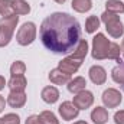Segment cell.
Masks as SVG:
<instances>
[{
    "label": "cell",
    "instance_id": "1",
    "mask_svg": "<svg viewBox=\"0 0 124 124\" xmlns=\"http://www.w3.org/2000/svg\"><path fill=\"white\" fill-rule=\"evenodd\" d=\"M39 35L46 49L54 54H69L81 39V26L74 16L55 12L42 22Z\"/></svg>",
    "mask_w": 124,
    "mask_h": 124
},
{
    "label": "cell",
    "instance_id": "2",
    "mask_svg": "<svg viewBox=\"0 0 124 124\" xmlns=\"http://www.w3.org/2000/svg\"><path fill=\"white\" fill-rule=\"evenodd\" d=\"M17 23H19V16L16 13L1 17V20H0V48L9 45Z\"/></svg>",
    "mask_w": 124,
    "mask_h": 124
},
{
    "label": "cell",
    "instance_id": "3",
    "mask_svg": "<svg viewBox=\"0 0 124 124\" xmlns=\"http://www.w3.org/2000/svg\"><path fill=\"white\" fill-rule=\"evenodd\" d=\"M101 22L105 25V29L108 32L110 36L113 38H120L123 36L124 33V25L120 20V16H117L116 13H111V12H104L101 15Z\"/></svg>",
    "mask_w": 124,
    "mask_h": 124
},
{
    "label": "cell",
    "instance_id": "4",
    "mask_svg": "<svg viewBox=\"0 0 124 124\" xmlns=\"http://www.w3.org/2000/svg\"><path fill=\"white\" fill-rule=\"evenodd\" d=\"M110 45H111V42L105 38L104 33H97L93 39V51H91L93 58L97 59V61L107 59Z\"/></svg>",
    "mask_w": 124,
    "mask_h": 124
},
{
    "label": "cell",
    "instance_id": "5",
    "mask_svg": "<svg viewBox=\"0 0 124 124\" xmlns=\"http://www.w3.org/2000/svg\"><path fill=\"white\" fill-rule=\"evenodd\" d=\"M36 39V26L33 22H26L23 23L16 33V40L22 46H28Z\"/></svg>",
    "mask_w": 124,
    "mask_h": 124
},
{
    "label": "cell",
    "instance_id": "6",
    "mask_svg": "<svg viewBox=\"0 0 124 124\" xmlns=\"http://www.w3.org/2000/svg\"><path fill=\"white\" fill-rule=\"evenodd\" d=\"M101 98H102V102H104V105L107 108H116V107H118L121 104V100H123L121 93L118 90H116V88L105 90L102 93V97Z\"/></svg>",
    "mask_w": 124,
    "mask_h": 124
},
{
    "label": "cell",
    "instance_id": "7",
    "mask_svg": "<svg viewBox=\"0 0 124 124\" xmlns=\"http://www.w3.org/2000/svg\"><path fill=\"white\" fill-rule=\"evenodd\" d=\"M72 102H74V105H75L78 110H87V108H90L94 104V95H93L91 91L84 90V91H81V93L75 94Z\"/></svg>",
    "mask_w": 124,
    "mask_h": 124
},
{
    "label": "cell",
    "instance_id": "8",
    "mask_svg": "<svg viewBox=\"0 0 124 124\" xmlns=\"http://www.w3.org/2000/svg\"><path fill=\"white\" fill-rule=\"evenodd\" d=\"M58 111H59V116L62 117V120H65V121H71V120L77 118L78 114H79V110L71 101L62 102L61 105H59V108H58Z\"/></svg>",
    "mask_w": 124,
    "mask_h": 124
},
{
    "label": "cell",
    "instance_id": "9",
    "mask_svg": "<svg viewBox=\"0 0 124 124\" xmlns=\"http://www.w3.org/2000/svg\"><path fill=\"white\" fill-rule=\"evenodd\" d=\"M81 65H82V61L75 59V58H72V56H68V58H65V59H62V61L59 62L58 68L61 69L62 72H65V74H68V75H72V74H75V72L79 69Z\"/></svg>",
    "mask_w": 124,
    "mask_h": 124
},
{
    "label": "cell",
    "instance_id": "10",
    "mask_svg": "<svg viewBox=\"0 0 124 124\" xmlns=\"http://www.w3.org/2000/svg\"><path fill=\"white\" fill-rule=\"evenodd\" d=\"M90 79L95 85H102L107 81V72L101 65H94L90 68Z\"/></svg>",
    "mask_w": 124,
    "mask_h": 124
},
{
    "label": "cell",
    "instance_id": "11",
    "mask_svg": "<svg viewBox=\"0 0 124 124\" xmlns=\"http://www.w3.org/2000/svg\"><path fill=\"white\" fill-rule=\"evenodd\" d=\"M7 104L12 108H22L26 104L25 91H10V94L7 95Z\"/></svg>",
    "mask_w": 124,
    "mask_h": 124
},
{
    "label": "cell",
    "instance_id": "12",
    "mask_svg": "<svg viewBox=\"0 0 124 124\" xmlns=\"http://www.w3.org/2000/svg\"><path fill=\"white\" fill-rule=\"evenodd\" d=\"M49 81L55 85H65L71 81V75L62 72L59 68H55L49 72Z\"/></svg>",
    "mask_w": 124,
    "mask_h": 124
},
{
    "label": "cell",
    "instance_id": "13",
    "mask_svg": "<svg viewBox=\"0 0 124 124\" xmlns=\"http://www.w3.org/2000/svg\"><path fill=\"white\" fill-rule=\"evenodd\" d=\"M40 97H42V100H43L46 104H55V102L59 100V91H58L56 87L48 85V87H45V88L42 90Z\"/></svg>",
    "mask_w": 124,
    "mask_h": 124
},
{
    "label": "cell",
    "instance_id": "14",
    "mask_svg": "<svg viewBox=\"0 0 124 124\" xmlns=\"http://www.w3.org/2000/svg\"><path fill=\"white\" fill-rule=\"evenodd\" d=\"M68 91L72 94H78L81 93V91H84L85 90V87H87V79L84 78V77H75L74 79H71L69 82H68Z\"/></svg>",
    "mask_w": 124,
    "mask_h": 124
},
{
    "label": "cell",
    "instance_id": "15",
    "mask_svg": "<svg viewBox=\"0 0 124 124\" xmlns=\"http://www.w3.org/2000/svg\"><path fill=\"white\" fill-rule=\"evenodd\" d=\"M91 120L94 124H105L108 121V111L104 107H95L91 113Z\"/></svg>",
    "mask_w": 124,
    "mask_h": 124
},
{
    "label": "cell",
    "instance_id": "16",
    "mask_svg": "<svg viewBox=\"0 0 124 124\" xmlns=\"http://www.w3.org/2000/svg\"><path fill=\"white\" fill-rule=\"evenodd\" d=\"M10 91H25V88L28 87V81L25 78V75H19V77H12L10 81L7 82Z\"/></svg>",
    "mask_w": 124,
    "mask_h": 124
},
{
    "label": "cell",
    "instance_id": "17",
    "mask_svg": "<svg viewBox=\"0 0 124 124\" xmlns=\"http://www.w3.org/2000/svg\"><path fill=\"white\" fill-rule=\"evenodd\" d=\"M87 54H88V42L85 39H79V42L77 43V46L74 49V54L71 56L75 58V59L84 61V58L87 56Z\"/></svg>",
    "mask_w": 124,
    "mask_h": 124
},
{
    "label": "cell",
    "instance_id": "18",
    "mask_svg": "<svg viewBox=\"0 0 124 124\" xmlns=\"http://www.w3.org/2000/svg\"><path fill=\"white\" fill-rule=\"evenodd\" d=\"M72 9L78 13H85L93 9V0H72Z\"/></svg>",
    "mask_w": 124,
    "mask_h": 124
},
{
    "label": "cell",
    "instance_id": "19",
    "mask_svg": "<svg viewBox=\"0 0 124 124\" xmlns=\"http://www.w3.org/2000/svg\"><path fill=\"white\" fill-rule=\"evenodd\" d=\"M12 6L16 15H28L31 12V6L25 0H12Z\"/></svg>",
    "mask_w": 124,
    "mask_h": 124
},
{
    "label": "cell",
    "instance_id": "20",
    "mask_svg": "<svg viewBox=\"0 0 124 124\" xmlns=\"http://www.w3.org/2000/svg\"><path fill=\"white\" fill-rule=\"evenodd\" d=\"M111 77H113V81L123 85L124 87V62L123 63H118L117 66L113 68L111 71Z\"/></svg>",
    "mask_w": 124,
    "mask_h": 124
},
{
    "label": "cell",
    "instance_id": "21",
    "mask_svg": "<svg viewBox=\"0 0 124 124\" xmlns=\"http://www.w3.org/2000/svg\"><path fill=\"white\" fill-rule=\"evenodd\" d=\"M105 9L107 12H111V13H124V3L121 0H108L105 3Z\"/></svg>",
    "mask_w": 124,
    "mask_h": 124
},
{
    "label": "cell",
    "instance_id": "22",
    "mask_svg": "<svg viewBox=\"0 0 124 124\" xmlns=\"http://www.w3.org/2000/svg\"><path fill=\"white\" fill-rule=\"evenodd\" d=\"M100 23H101V20H100L97 16H90V17L87 19V22H85V31H87V33H94V32H97L98 28H100Z\"/></svg>",
    "mask_w": 124,
    "mask_h": 124
},
{
    "label": "cell",
    "instance_id": "23",
    "mask_svg": "<svg viewBox=\"0 0 124 124\" xmlns=\"http://www.w3.org/2000/svg\"><path fill=\"white\" fill-rule=\"evenodd\" d=\"M25 72H26V65H25V62L16 61V62L12 63V66H10V74H12V77L25 75Z\"/></svg>",
    "mask_w": 124,
    "mask_h": 124
},
{
    "label": "cell",
    "instance_id": "24",
    "mask_svg": "<svg viewBox=\"0 0 124 124\" xmlns=\"http://www.w3.org/2000/svg\"><path fill=\"white\" fill-rule=\"evenodd\" d=\"M39 117H40V121L42 124H59V120L56 118V116L52 113V111H42L40 114H39Z\"/></svg>",
    "mask_w": 124,
    "mask_h": 124
},
{
    "label": "cell",
    "instance_id": "25",
    "mask_svg": "<svg viewBox=\"0 0 124 124\" xmlns=\"http://www.w3.org/2000/svg\"><path fill=\"white\" fill-rule=\"evenodd\" d=\"M10 15H15L12 0H0V16L6 17V16H10Z\"/></svg>",
    "mask_w": 124,
    "mask_h": 124
},
{
    "label": "cell",
    "instance_id": "26",
    "mask_svg": "<svg viewBox=\"0 0 124 124\" xmlns=\"http://www.w3.org/2000/svg\"><path fill=\"white\" fill-rule=\"evenodd\" d=\"M120 54H121V48H120V45L118 43H114V42H111V45H110V49H108V59H116V61L118 62H123L120 59Z\"/></svg>",
    "mask_w": 124,
    "mask_h": 124
},
{
    "label": "cell",
    "instance_id": "27",
    "mask_svg": "<svg viewBox=\"0 0 124 124\" xmlns=\"http://www.w3.org/2000/svg\"><path fill=\"white\" fill-rule=\"evenodd\" d=\"M1 120H3V124H20V118H19V116L15 114V113H9V114H6Z\"/></svg>",
    "mask_w": 124,
    "mask_h": 124
},
{
    "label": "cell",
    "instance_id": "28",
    "mask_svg": "<svg viewBox=\"0 0 124 124\" xmlns=\"http://www.w3.org/2000/svg\"><path fill=\"white\" fill-rule=\"evenodd\" d=\"M114 121L116 124H124V110H120L114 114Z\"/></svg>",
    "mask_w": 124,
    "mask_h": 124
},
{
    "label": "cell",
    "instance_id": "29",
    "mask_svg": "<svg viewBox=\"0 0 124 124\" xmlns=\"http://www.w3.org/2000/svg\"><path fill=\"white\" fill-rule=\"evenodd\" d=\"M25 124H42V121H40L39 116H29L26 118V123Z\"/></svg>",
    "mask_w": 124,
    "mask_h": 124
},
{
    "label": "cell",
    "instance_id": "30",
    "mask_svg": "<svg viewBox=\"0 0 124 124\" xmlns=\"http://www.w3.org/2000/svg\"><path fill=\"white\" fill-rule=\"evenodd\" d=\"M4 105H6V101H4V98L0 95V113H3V110H4Z\"/></svg>",
    "mask_w": 124,
    "mask_h": 124
},
{
    "label": "cell",
    "instance_id": "31",
    "mask_svg": "<svg viewBox=\"0 0 124 124\" xmlns=\"http://www.w3.org/2000/svg\"><path fill=\"white\" fill-rule=\"evenodd\" d=\"M4 85H6V79H4V77L0 75V91L4 88Z\"/></svg>",
    "mask_w": 124,
    "mask_h": 124
},
{
    "label": "cell",
    "instance_id": "32",
    "mask_svg": "<svg viewBox=\"0 0 124 124\" xmlns=\"http://www.w3.org/2000/svg\"><path fill=\"white\" fill-rule=\"evenodd\" d=\"M120 48H121V54H123V56H124V39H123V42H121V46Z\"/></svg>",
    "mask_w": 124,
    "mask_h": 124
},
{
    "label": "cell",
    "instance_id": "33",
    "mask_svg": "<svg viewBox=\"0 0 124 124\" xmlns=\"http://www.w3.org/2000/svg\"><path fill=\"white\" fill-rule=\"evenodd\" d=\"M55 1H56V3H59V4H62V3H65L66 0H55Z\"/></svg>",
    "mask_w": 124,
    "mask_h": 124
},
{
    "label": "cell",
    "instance_id": "34",
    "mask_svg": "<svg viewBox=\"0 0 124 124\" xmlns=\"http://www.w3.org/2000/svg\"><path fill=\"white\" fill-rule=\"evenodd\" d=\"M74 124H88L87 121H77V123H74Z\"/></svg>",
    "mask_w": 124,
    "mask_h": 124
},
{
    "label": "cell",
    "instance_id": "35",
    "mask_svg": "<svg viewBox=\"0 0 124 124\" xmlns=\"http://www.w3.org/2000/svg\"><path fill=\"white\" fill-rule=\"evenodd\" d=\"M0 124H3V120H1V118H0Z\"/></svg>",
    "mask_w": 124,
    "mask_h": 124
}]
</instances>
